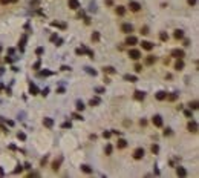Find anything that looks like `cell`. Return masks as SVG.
Returning <instances> with one entry per match:
<instances>
[{
	"label": "cell",
	"instance_id": "cell-1",
	"mask_svg": "<svg viewBox=\"0 0 199 178\" xmlns=\"http://www.w3.org/2000/svg\"><path fill=\"white\" fill-rule=\"evenodd\" d=\"M144 149L143 147H138V149H135L133 150V158H135V160H141V158L144 157Z\"/></svg>",
	"mask_w": 199,
	"mask_h": 178
},
{
	"label": "cell",
	"instance_id": "cell-2",
	"mask_svg": "<svg viewBox=\"0 0 199 178\" xmlns=\"http://www.w3.org/2000/svg\"><path fill=\"white\" fill-rule=\"evenodd\" d=\"M129 57L132 58V60H139V58H141V52H139L138 49H130L129 51Z\"/></svg>",
	"mask_w": 199,
	"mask_h": 178
},
{
	"label": "cell",
	"instance_id": "cell-3",
	"mask_svg": "<svg viewBox=\"0 0 199 178\" xmlns=\"http://www.w3.org/2000/svg\"><path fill=\"white\" fill-rule=\"evenodd\" d=\"M152 121H153V124H155L156 128H161V126H162V117H161V115H155Z\"/></svg>",
	"mask_w": 199,
	"mask_h": 178
},
{
	"label": "cell",
	"instance_id": "cell-4",
	"mask_svg": "<svg viewBox=\"0 0 199 178\" xmlns=\"http://www.w3.org/2000/svg\"><path fill=\"white\" fill-rule=\"evenodd\" d=\"M185 54H184V51L182 49H173L172 51V57H176V58H182Z\"/></svg>",
	"mask_w": 199,
	"mask_h": 178
},
{
	"label": "cell",
	"instance_id": "cell-5",
	"mask_svg": "<svg viewBox=\"0 0 199 178\" xmlns=\"http://www.w3.org/2000/svg\"><path fill=\"white\" fill-rule=\"evenodd\" d=\"M129 8H130V11L136 12V11H139V9H141V5H139L138 2H130V3H129Z\"/></svg>",
	"mask_w": 199,
	"mask_h": 178
},
{
	"label": "cell",
	"instance_id": "cell-6",
	"mask_svg": "<svg viewBox=\"0 0 199 178\" xmlns=\"http://www.w3.org/2000/svg\"><path fill=\"white\" fill-rule=\"evenodd\" d=\"M121 31H123V32H126V34H130V32L133 31V26H132L130 23H124V25L121 26Z\"/></svg>",
	"mask_w": 199,
	"mask_h": 178
},
{
	"label": "cell",
	"instance_id": "cell-7",
	"mask_svg": "<svg viewBox=\"0 0 199 178\" xmlns=\"http://www.w3.org/2000/svg\"><path fill=\"white\" fill-rule=\"evenodd\" d=\"M68 6H69L71 9H78V8H80V2H78V0H69V2H68Z\"/></svg>",
	"mask_w": 199,
	"mask_h": 178
},
{
	"label": "cell",
	"instance_id": "cell-8",
	"mask_svg": "<svg viewBox=\"0 0 199 178\" xmlns=\"http://www.w3.org/2000/svg\"><path fill=\"white\" fill-rule=\"evenodd\" d=\"M133 97H135V100H144V97H146V94L143 92V91H135V94H133Z\"/></svg>",
	"mask_w": 199,
	"mask_h": 178
},
{
	"label": "cell",
	"instance_id": "cell-9",
	"mask_svg": "<svg viewBox=\"0 0 199 178\" xmlns=\"http://www.w3.org/2000/svg\"><path fill=\"white\" fill-rule=\"evenodd\" d=\"M136 43H138V38L133 37V35H129L126 38V45H136Z\"/></svg>",
	"mask_w": 199,
	"mask_h": 178
},
{
	"label": "cell",
	"instance_id": "cell-10",
	"mask_svg": "<svg viewBox=\"0 0 199 178\" xmlns=\"http://www.w3.org/2000/svg\"><path fill=\"white\" fill-rule=\"evenodd\" d=\"M43 124L46 128H52L54 126V120H52V118H49V117H46V118H43Z\"/></svg>",
	"mask_w": 199,
	"mask_h": 178
},
{
	"label": "cell",
	"instance_id": "cell-11",
	"mask_svg": "<svg viewBox=\"0 0 199 178\" xmlns=\"http://www.w3.org/2000/svg\"><path fill=\"white\" fill-rule=\"evenodd\" d=\"M156 100H165V97H167V92H164V91H159V92H156Z\"/></svg>",
	"mask_w": 199,
	"mask_h": 178
},
{
	"label": "cell",
	"instance_id": "cell-12",
	"mask_svg": "<svg viewBox=\"0 0 199 178\" xmlns=\"http://www.w3.org/2000/svg\"><path fill=\"white\" fill-rule=\"evenodd\" d=\"M141 45H143V49H146V51H152L153 49V43H150V42H143Z\"/></svg>",
	"mask_w": 199,
	"mask_h": 178
},
{
	"label": "cell",
	"instance_id": "cell-13",
	"mask_svg": "<svg viewBox=\"0 0 199 178\" xmlns=\"http://www.w3.org/2000/svg\"><path fill=\"white\" fill-rule=\"evenodd\" d=\"M188 131H190V132H197V124H196V121H190V123H188Z\"/></svg>",
	"mask_w": 199,
	"mask_h": 178
},
{
	"label": "cell",
	"instance_id": "cell-14",
	"mask_svg": "<svg viewBox=\"0 0 199 178\" xmlns=\"http://www.w3.org/2000/svg\"><path fill=\"white\" fill-rule=\"evenodd\" d=\"M116 146H118L119 149H124V147L127 146V141L124 140V138H119V140H118V143H116Z\"/></svg>",
	"mask_w": 199,
	"mask_h": 178
},
{
	"label": "cell",
	"instance_id": "cell-15",
	"mask_svg": "<svg viewBox=\"0 0 199 178\" xmlns=\"http://www.w3.org/2000/svg\"><path fill=\"white\" fill-rule=\"evenodd\" d=\"M176 175H178V176H185V175H187V170H185L184 167H178V169H176Z\"/></svg>",
	"mask_w": 199,
	"mask_h": 178
},
{
	"label": "cell",
	"instance_id": "cell-16",
	"mask_svg": "<svg viewBox=\"0 0 199 178\" xmlns=\"http://www.w3.org/2000/svg\"><path fill=\"white\" fill-rule=\"evenodd\" d=\"M184 37V31L182 29H176L175 31V38H176V40H179V38H182Z\"/></svg>",
	"mask_w": 199,
	"mask_h": 178
},
{
	"label": "cell",
	"instance_id": "cell-17",
	"mask_svg": "<svg viewBox=\"0 0 199 178\" xmlns=\"http://www.w3.org/2000/svg\"><path fill=\"white\" fill-rule=\"evenodd\" d=\"M175 68H176L178 71H181V69L184 68V62H182V58H178V62H176V65H175Z\"/></svg>",
	"mask_w": 199,
	"mask_h": 178
},
{
	"label": "cell",
	"instance_id": "cell-18",
	"mask_svg": "<svg viewBox=\"0 0 199 178\" xmlns=\"http://www.w3.org/2000/svg\"><path fill=\"white\" fill-rule=\"evenodd\" d=\"M60 163H61V158L55 160V161L52 163V169H54V170H58V169H60Z\"/></svg>",
	"mask_w": 199,
	"mask_h": 178
},
{
	"label": "cell",
	"instance_id": "cell-19",
	"mask_svg": "<svg viewBox=\"0 0 199 178\" xmlns=\"http://www.w3.org/2000/svg\"><path fill=\"white\" fill-rule=\"evenodd\" d=\"M124 80H127V82H132V83H133V82H136V80H138V78H136L135 75H129V74H127V75H124Z\"/></svg>",
	"mask_w": 199,
	"mask_h": 178
},
{
	"label": "cell",
	"instance_id": "cell-20",
	"mask_svg": "<svg viewBox=\"0 0 199 178\" xmlns=\"http://www.w3.org/2000/svg\"><path fill=\"white\" fill-rule=\"evenodd\" d=\"M116 14H118V15H124V14H126V8H124V6H118V8H116Z\"/></svg>",
	"mask_w": 199,
	"mask_h": 178
},
{
	"label": "cell",
	"instance_id": "cell-21",
	"mask_svg": "<svg viewBox=\"0 0 199 178\" xmlns=\"http://www.w3.org/2000/svg\"><path fill=\"white\" fill-rule=\"evenodd\" d=\"M104 72H107V74H115V68H113V66H106V68H104Z\"/></svg>",
	"mask_w": 199,
	"mask_h": 178
},
{
	"label": "cell",
	"instance_id": "cell-22",
	"mask_svg": "<svg viewBox=\"0 0 199 178\" xmlns=\"http://www.w3.org/2000/svg\"><path fill=\"white\" fill-rule=\"evenodd\" d=\"M29 92H31L32 95H37V92H38V91H37V86H35V85H31V86H29Z\"/></svg>",
	"mask_w": 199,
	"mask_h": 178
},
{
	"label": "cell",
	"instance_id": "cell-23",
	"mask_svg": "<svg viewBox=\"0 0 199 178\" xmlns=\"http://www.w3.org/2000/svg\"><path fill=\"white\" fill-rule=\"evenodd\" d=\"M81 170H83V172H86V173H90V172H92L90 166H87V164H83V166H81Z\"/></svg>",
	"mask_w": 199,
	"mask_h": 178
},
{
	"label": "cell",
	"instance_id": "cell-24",
	"mask_svg": "<svg viewBox=\"0 0 199 178\" xmlns=\"http://www.w3.org/2000/svg\"><path fill=\"white\" fill-rule=\"evenodd\" d=\"M51 25H52V26H57V28H61V29H64V28H66V25H64V23H58V22H52Z\"/></svg>",
	"mask_w": 199,
	"mask_h": 178
},
{
	"label": "cell",
	"instance_id": "cell-25",
	"mask_svg": "<svg viewBox=\"0 0 199 178\" xmlns=\"http://www.w3.org/2000/svg\"><path fill=\"white\" fill-rule=\"evenodd\" d=\"M90 38H92V42H98L100 40V32H93Z\"/></svg>",
	"mask_w": 199,
	"mask_h": 178
},
{
	"label": "cell",
	"instance_id": "cell-26",
	"mask_svg": "<svg viewBox=\"0 0 199 178\" xmlns=\"http://www.w3.org/2000/svg\"><path fill=\"white\" fill-rule=\"evenodd\" d=\"M146 63H147V65H153V63H155V57H153V55H149L147 60H146Z\"/></svg>",
	"mask_w": 199,
	"mask_h": 178
},
{
	"label": "cell",
	"instance_id": "cell-27",
	"mask_svg": "<svg viewBox=\"0 0 199 178\" xmlns=\"http://www.w3.org/2000/svg\"><path fill=\"white\" fill-rule=\"evenodd\" d=\"M77 109L78 111H83L84 109V103L83 101H77Z\"/></svg>",
	"mask_w": 199,
	"mask_h": 178
},
{
	"label": "cell",
	"instance_id": "cell-28",
	"mask_svg": "<svg viewBox=\"0 0 199 178\" xmlns=\"http://www.w3.org/2000/svg\"><path fill=\"white\" fill-rule=\"evenodd\" d=\"M165 98H169V100H170V101H175V100H176V98H178V95H176V94H170V95H167Z\"/></svg>",
	"mask_w": 199,
	"mask_h": 178
},
{
	"label": "cell",
	"instance_id": "cell-29",
	"mask_svg": "<svg viewBox=\"0 0 199 178\" xmlns=\"http://www.w3.org/2000/svg\"><path fill=\"white\" fill-rule=\"evenodd\" d=\"M159 38H161V40H162V42H165V40H167V38H169V35H167L165 32H161V34H159Z\"/></svg>",
	"mask_w": 199,
	"mask_h": 178
},
{
	"label": "cell",
	"instance_id": "cell-30",
	"mask_svg": "<svg viewBox=\"0 0 199 178\" xmlns=\"http://www.w3.org/2000/svg\"><path fill=\"white\" fill-rule=\"evenodd\" d=\"M98 103H100V98H92L89 105H90V106H95V105H98Z\"/></svg>",
	"mask_w": 199,
	"mask_h": 178
},
{
	"label": "cell",
	"instance_id": "cell-31",
	"mask_svg": "<svg viewBox=\"0 0 199 178\" xmlns=\"http://www.w3.org/2000/svg\"><path fill=\"white\" fill-rule=\"evenodd\" d=\"M152 152H153V154H158V152H159V146H158V144H153V146H152Z\"/></svg>",
	"mask_w": 199,
	"mask_h": 178
},
{
	"label": "cell",
	"instance_id": "cell-32",
	"mask_svg": "<svg viewBox=\"0 0 199 178\" xmlns=\"http://www.w3.org/2000/svg\"><path fill=\"white\" fill-rule=\"evenodd\" d=\"M72 117L75 118V120H83V117H81V115H80V114H75V112L72 114Z\"/></svg>",
	"mask_w": 199,
	"mask_h": 178
},
{
	"label": "cell",
	"instance_id": "cell-33",
	"mask_svg": "<svg viewBox=\"0 0 199 178\" xmlns=\"http://www.w3.org/2000/svg\"><path fill=\"white\" fill-rule=\"evenodd\" d=\"M106 154H107V155H110V154H112V146H110V144H107V146H106Z\"/></svg>",
	"mask_w": 199,
	"mask_h": 178
},
{
	"label": "cell",
	"instance_id": "cell-34",
	"mask_svg": "<svg viewBox=\"0 0 199 178\" xmlns=\"http://www.w3.org/2000/svg\"><path fill=\"white\" fill-rule=\"evenodd\" d=\"M190 108L191 109H197V101H191L190 103Z\"/></svg>",
	"mask_w": 199,
	"mask_h": 178
},
{
	"label": "cell",
	"instance_id": "cell-35",
	"mask_svg": "<svg viewBox=\"0 0 199 178\" xmlns=\"http://www.w3.org/2000/svg\"><path fill=\"white\" fill-rule=\"evenodd\" d=\"M18 138H20V140H25V138H26V135L23 134V132H18V135H17Z\"/></svg>",
	"mask_w": 199,
	"mask_h": 178
},
{
	"label": "cell",
	"instance_id": "cell-36",
	"mask_svg": "<svg viewBox=\"0 0 199 178\" xmlns=\"http://www.w3.org/2000/svg\"><path fill=\"white\" fill-rule=\"evenodd\" d=\"M38 75H42V77L43 75H51V72L49 71H42V72H38Z\"/></svg>",
	"mask_w": 199,
	"mask_h": 178
},
{
	"label": "cell",
	"instance_id": "cell-37",
	"mask_svg": "<svg viewBox=\"0 0 199 178\" xmlns=\"http://www.w3.org/2000/svg\"><path fill=\"white\" fill-rule=\"evenodd\" d=\"M135 71H136V72H141V71H143V66H141V65H136V66H135Z\"/></svg>",
	"mask_w": 199,
	"mask_h": 178
},
{
	"label": "cell",
	"instance_id": "cell-38",
	"mask_svg": "<svg viewBox=\"0 0 199 178\" xmlns=\"http://www.w3.org/2000/svg\"><path fill=\"white\" fill-rule=\"evenodd\" d=\"M141 32H143V34H149V28H147V26L141 28Z\"/></svg>",
	"mask_w": 199,
	"mask_h": 178
},
{
	"label": "cell",
	"instance_id": "cell-39",
	"mask_svg": "<svg viewBox=\"0 0 199 178\" xmlns=\"http://www.w3.org/2000/svg\"><path fill=\"white\" fill-rule=\"evenodd\" d=\"M35 54H37V55H42V54H43V48H38V49L35 51Z\"/></svg>",
	"mask_w": 199,
	"mask_h": 178
},
{
	"label": "cell",
	"instance_id": "cell-40",
	"mask_svg": "<svg viewBox=\"0 0 199 178\" xmlns=\"http://www.w3.org/2000/svg\"><path fill=\"white\" fill-rule=\"evenodd\" d=\"M164 135H165V137H167V135H172V129H165V131H164Z\"/></svg>",
	"mask_w": 199,
	"mask_h": 178
},
{
	"label": "cell",
	"instance_id": "cell-41",
	"mask_svg": "<svg viewBox=\"0 0 199 178\" xmlns=\"http://www.w3.org/2000/svg\"><path fill=\"white\" fill-rule=\"evenodd\" d=\"M110 135H112L110 132H103V137H104V138H110Z\"/></svg>",
	"mask_w": 199,
	"mask_h": 178
},
{
	"label": "cell",
	"instance_id": "cell-42",
	"mask_svg": "<svg viewBox=\"0 0 199 178\" xmlns=\"http://www.w3.org/2000/svg\"><path fill=\"white\" fill-rule=\"evenodd\" d=\"M86 71H87V72H89V74H93V75H95V74H96V72H95V71H93V69H90V68H86Z\"/></svg>",
	"mask_w": 199,
	"mask_h": 178
},
{
	"label": "cell",
	"instance_id": "cell-43",
	"mask_svg": "<svg viewBox=\"0 0 199 178\" xmlns=\"http://www.w3.org/2000/svg\"><path fill=\"white\" fill-rule=\"evenodd\" d=\"M184 115H185V117H191V111H185Z\"/></svg>",
	"mask_w": 199,
	"mask_h": 178
},
{
	"label": "cell",
	"instance_id": "cell-44",
	"mask_svg": "<svg viewBox=\"0 0 199 178\" xmlns=\"http://www.w3.org/2000/svg\"><path fill=\"white\" fill-rule=\"evenodd\" d=\"M0 3H2V5H8L9 0H0Z\"/></svg>",
	"mask_w": 199,
	"mask_h": 178
},
{
	"label": "cell",
	"instance_id": "cell-45",
	"mask_svg": "<svg viewBox=\"0 0 199 178\" xmlns=\"http://www.w3.org/2000/svg\"><path fill=\"white\" fill-rule=\"evenodd\" d=\"M95 91H96V92H100V94H101V92H104V89H103V88H96Z\"/></svg>",
	"mask_w": 199,
	"mask_h": 178
},
{
	"label": "cell",
	"instance_id": "cell-46",
	"mask_svg": "<svg viewBox=\"0 0 199 178\" xmlns=\"http://www.w3.org/2000/svg\"><path fill=\"white\" fill-rule=\"evenodd\" d=\"M38 68H40V62H37V63L34 65V69H38Z\"/></svg>",
	"mask_w": 199,
	"mask_h": 178
},
{
	"label": "cell",
	"instance_id": "cell-47",
	"mask_svg": "<svg viewBox=\"0 0 199 178\" xmlns=\"http://www.w3.org/2000/svg\"><path fill=\"white\" fill-rule=\"evenodd\" d=\"M196 3V0H188V5H194Z\"/></svg>",
	"mask_w": 199,
	"mask_h": 178
},
{
	"label": "cell",
	"instance_id": "cell-48",
	"mask_svg": "<svg viewBox=\"0 0 199 178\" xmlns=\"http://www.w3.org/2000/svg\"><path fill=\"white\" fill-rule=\"evenodd\" d=\"M18 0H9V3H17Z\"/></svg>",
	"mask_w": 199,
	"mask_h": 178
}]
</instances>
